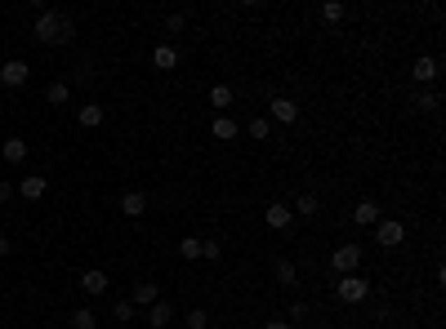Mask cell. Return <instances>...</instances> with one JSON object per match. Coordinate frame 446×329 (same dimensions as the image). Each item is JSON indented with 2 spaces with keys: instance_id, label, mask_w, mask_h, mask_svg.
<instances>
[{
  "instance_id": "obj_6",
  "label": "cell",
  "mask_w": 446,
  "mask_h": 329,
  "mask_svg": "<svg viewBox=\"0 0 446 329\" xmlns=\"http://www.w3.org/2000/svg\"><path fill=\"white\" fill-rule=\"evenodd\" d=\"M27 63H22V58H9L5 67H0V85H9V89H18V85H27Z\"/></svg>"
},
{
  "instance_id": "obj_3",
  "label": "cell",
  "mask_w": 446,
  "mask_h": 329,
  "mask_svg": "<svg viewBox=\"0 0 446 329\" xmlns=\"http://www.w3.org/2000/svg\"><path fill=\"white\" fill-rule=\"evenodd\" d=\"M375 240H379L384 249H397L406 240V227L397 223V218H379V223H375Z\"/></svg>"
},
{
  "instance_id": "obj_10",
  "label": "cell",
  "mask_w": 446,
  "mask_h": 329,
  "mask_svg": "<svg viewBox=\"0 0 446 329\" xmlns=\"http://www.w3.org/2000/svg\"><path fill=\"white\" fill-rule=\"evenodd\" d=\"M120 214H125V218H143V214H148V196H143V191H125V196H120Z\"/></svg>"
},
{
  "instance_id": "obj_8",
  "label": "cell",
  "mask_w": 446,
  "mask_h": 329,
  "mask_svg": "<svg viewBox=\"0 0 446 329\" xmlns=\"http://www.w3.org/2000/svg\"><path fill=\"white\" fill-rule=\"evenodd\" d=\"M379 218H384V210H379L375 200H357V210H353V223L357 227H375Z\"/></svg>"
},
{
  "instance_id": "obj_27",
  "label": "cell",
  "mask_w": 446,
  "mask_h": 329,
  "mask_svg": "<svg viewBox=\"0 0 446 329\" xmlns=\"http://www.w3.org/2000/svg\"><path fill=\"white\" fill-rule=\"evenodd\" d=\"M291 214H304V218H312V214H317V196H299Z\"/></svg>"
},
{
  "instance_id": "obj_9",
  "label": "cell",
  "mask_w": 446,
  "mask_h": 329,
  "mask_svg": "<svg viewBox=\"0 0 446 329\" xmlns=\"http://www.w3.org/2000/svg\"><path fill=\"white\" fill-rule=\"evenodd\" d=\"M45 191H50V178H41V174H32V178L18 182V196H22V200H41Z\"/></svg>"
},
{
  "instance_id": "obj_13",
  "label": "cell",
  "mask_w": 446,
  "mask_h": 329,
  "mask_svg": "<svg viewBox=\"0 0 446 329\" xmlns=\"http://www.w3.org/2000/svg\"><path fill=\"white\" fill-rule=\"evenodd\" d=\"M0 156H5L9 165H22V161H27V142H22V138H5V142H0Z\"/></svg>"
},
{
  "instance_id": "obj_19",
  "label": "cell",
  "mask_w": 446,
  "mask_h": 329,
  "mask_svg": "<svg viewBox=\"0 0 446 329\" xmlns=\"http://www.w3.org/2000/svg\"><path fill=\"white\" fill-rule=\"evenodd\" d=\"M272 276H277V285H295V276H299V272H295V263H291V258H277V263H272Z\"/></svg>"
},
{
  "instance_id": "obj_25",
  "label": "cell",
  "mask_w": 446,
  "mask_h": 329,
  "mask_svg": "<svg viewBox=\"0 0 446 329\" xmlns=\"http://www.w3.org/2000/svg\"><path fill=\"white\" fill-rule=\"evenodd\" d=\"M344 14H348V9L340 5V0H326V5H321V18H326V22H340Z\"/></svg>"
},
{
  "instance_id": "obj_11",
  "label": "cell",
  "mask_w": 446,
  "mask_h": 329,
  "mask_svg": "<svg viewBox=\"0 0 446 329\" xmlns=\"http://www.w3.org/2000/svg\"><path fill=\"white\" fill-rule=\"evenodd\" d=\"M170 321H174V307H170L165 298H156L152 307H148V325H152V329H165Z\"/></svg>"
},
{
  "instance_id": "obj_28",
  "label": "cell",
  "mask_w": 446,
  "mask_h": 329,
  "mask_svg": "<svg viewBox=\"0 0 446 329\" xmlns=\"http://www.w3.org/2000/svg\"><path fill=\"white\" fill-rule=\"evenodd\" d=\"M415 107H419V112H438V94H433V89L415 94Z\"/></svg>"
},
{
  "instance_id": "obj_23",
  "label": "cell",
  "mask_w": 446,
  "mask_h": 329,
  "mask_svg": "<svg viewBox=\"0 0 446 329\" xmlns=\"http://www.w3.org/2000/svg\"><path fill=\"white\" fill-rule=\"evenodd\" d=\"M179 254H183L188 263H197L201 258V236H183V240H179Z\"/></svg>"
},
{
  "instance_id": "obj_4",
  "label": "cell",
  "mask_w": 446,
  "mask_h": 329,
  "mask_svg": "<svg viewBox=\"0 0 446 329\" xmlns=\"http://www.w3.org/2000/svg\"><path fill=\"white\" fill-rule=\"evenodd\" d=\"M357 263H361V245H340L330 254V267L340 276H348V272H357Z\"/></svg>"
},
{
  "instance_id": "obj_15",
  "label": "cell",
  "mask_w": 446,
  "mask_h": 329,
  "mask_svg": "<svg viewBox=\"0 0 446 329\" xmlns=\"http://www.w3.org/2000/svg\"><path fill=\"white\" fill-rule=\"evenodd\" d=\"M81 289H85L90 298L107 294V272H85V276H81Z\"/></svg>"
},
{
  "instance_id": "obj_22",
  "label": "cell",
  "mask_w": 446,
  "mask_h": 329,
  "mask_svg": "<svg viewBox=\"0 0 446 329\" xmlns=\"http://www.w3.org/2000/svg\"><path fill=\"white\" fill-rule=\"evenodd\" d=\"M71 329H99V316H94L90 307H76L71 312Z\"/></svg>"
},
{
  "instance_id": "obj_2",
  "label": "cell",
  "mask_w": 446,
  "mask_h": 329,
  "mask_svg": "<svg viewBox=\"0 0 446 329\" xmlns=\"http://www.w3.org/2000/svg\"><path fill=\"white\" fill-rule=\"evenodd\" d=\"M366 294H370V280H366V276H357V272H348V276H340V280H335V298H340V302H348V307L366 302Z\"/></svg>"
},
{
  "instance_id": "obj_35",
  "label": "cell",
  "mask_w": 446,
  "mask_h": 329,
  "mask_svg": "<svg viewBox=\"0 0 446 329\" xmlns=\"http://www.w3.org/2000/svg\"><path fill=\"white\" fill-rule=\"evenodd\" d=\"M317 329H330V325H317Z\"/></svg>"
},
{
  "instance_id": "obj_7",
  "label": "cell",
  "mask_w": 446,
  "mask_h": 329,
  "mask_svg": "<svg viewBox=\"0 0 446 329\" xmlns=\"http://www.w3.org/2000/svg\"><path fill=\"white\" fill-rule=\"evenodd\" d=\"M263 223H268L272 231H286V227H291V223H295V214H291V205H281V200H272V205H268V210H263Z\"/></svg>"
},
{
  "instance_id": "obj_5",
  "label": "cell",
  "mask_w": 446,
  "mask_h": 329,
  "mask_svg": "<svg viewBox=\"0 0 446 329\" xmlns=\"http://www.w3.org/2000/svg\"><path fill=\"white\" fill-rule=\"evenodd\" d=\"M268 116L277 120V125H295V120H299V103L295 98H272L268 103Z\"/></svg>"
},
{
  "instance_id": "obj_18",
  "label": "cell",
  "mask_w": 446,
  "mask_h": 329,
  "mask_svg": "<svg viewBox=\"0 0 446 329\" xmlns=\"http://www.w3.org/2000/svg\"><path fill=\"white\" fill-rule=\"evenodd\" d=\"M103 107L99 103H85V107H81V112H76V120H81V125H85V129H94V125H103Z\"/></svg>"
},
{
  "instance_id": "obj_30",
  "label": "cell",
  "mask_w": 446,
  "mask_h": 329,
  "mask_svg": "<svg viewBox=\"0 0 446 329\" xmlns=\"http://www.w3.org/2000/svg\"><path fill=\"white\" fill-rule=\"evenodd\" d=\"M188 27V14H170L165 18V31H183Z\"/></svg>"
},
{
  "instance_id": "obj_29",
  "label": "cell",
  "mask_w": 446,
  "mask_h": 329,
  "mask_svg": "<svg viewBox=\"0 0 446 329\" xmlns=\"http://www.w3.org/2000/svg\"><path fill=\"white\" fill-rule=\"evenodd\" d=\"M112 316H116V321H134V302H130V298H120L116 307H112Z\"/></svg>"
},
{
  "instance_id": "obj_14",
  "label": "cell",
  "mask_w": 446,
  "mask_h": 329,
  "mask_svg": "<svg viewBox=\"0 0 446 329\" xmlns=\"http://www.w3.org/2000/svg\"><path fill=\"white\" fill-rule=\"evenodd\" d=\"M152 63L161 67V71H174V67H179V50H174V45H156V50H152Z\"/></svg>"
},
{
  "instance_id": "obj_21",
  "label": "cell",
  "mask_w": 446,
  "mask_h": 329,
  "mask_svg": "<svg viewBox=\"0 0 446 329\" xmlns=\"http://www.w3.org/2000/svg\"><path fill=\"white\" fill-rule=\"evenodd\" d=\"M232 98H237L232 85H214V89H210V107H219V112H223V107H232Z\"/></svg>"
},
{
  "instance_id": "obj_33",
  "label": "cell",
  "mask_w": 446,
  "mask_h": 329,
  "mask_svg": "<svg viewBox=\"0 0 446 329\" xmlns=\"http://www.w3.org/2000/svg\"><path fill=\"white\" fill-rule=\"evenodd\" d=\"M5 254H14V245H9V236H0V258H5Z\"/></svg>"
},
{
  "instance_id": "obj_20",
  "label": "cell",
  "mask_w": 446,
  "mask_h": 329,
  "mask_svg": "<svg viewBox=\"0 0 446 329\" xmlns=\"http://www.w3.org/2000/svg\"><path fill=\"white\" fill-rule=\"evenodd\" d=\"M156 298H161V289H156V285H134V298H130V302H134V307H152Z\"/></svg>"
},
{
  "instance_id": "obj_34",
  "label": "cell",
  "mask_w": 446,
  "mask_h": 329,
  "mask_svg": "<svg viewBox=\"0 0 446 329\" xmlns=\"http://www.w3.org/2000/svg\"><path fill=\"white\" fill-rule=\"evenodd\" d=\"M263 329H291V321H268Z\"/></svg>"
},
{
  "instance_id": "obj_1",
  "label": "cell",
  "mask_w": 446,
  "mask_h": 329,
  "mask_svg": "<svg viewBox=\"0 0 446 329\" xmlns=\"http://www.w3.org/2000/svg\"><path fill=\"white\" fill-rule=\"evenodd\" d=\"M32 36H36V41H45V45H67V41H71V18L54 14V9H45V14L36 18Z\"/></svg>"
},
{
  "instance_id": "obj_32",
  "label": "cell",
  "mask_w": 446,
  "mask_h": 329,
  "mask_svg": "<svg viewBox=\"0 0 446 329\" xmlns=\"http://www.w3.org/2000/svg\"><path fill=\"white\" fill-rule=\"evenodd\" d=\"M9 196H14V187H9V182H0V205H5Z\"/></svg>"
},
{
  "instance_id": "obj_17",
  "label": "cell",
  "mask_w": 446,
  "mask_h": 329,
  "mask_svg": "<svg viewBox=\"0 0 446 329\" xmlns=\"http://www.w3.org/2000/svg\"><path fill=\"white\" fill-rule=\"evenodd\" d=\"M246 133H250L255 142H268V138H272V120H268V116H255V120L246 125Z\"/></svg>"
},
{
  "instance_id": "obj_24",
  "label": "cell",
  "mask_w": 446,
  "mask_h": 329,
  "mask_svg": "<svg viewBox=\"0 0 446 329\" xmlns=\"http://www.w3.org/2000/svg\"><path fill=\"white\" fill-rule=\"evenodd\" d=\"M45 98H50V103H67V98H71V85H67V80H54L50 89H45Z\"/></svg>"
},
{
  "instance_id": "obj_12",
  "label": "cell",
  "mask_w": 446,
  "mask_h": 329,
  "mask_svg": "<svg viewBox=\"0 0 446 329\" xmlns=\"http://www.w3.org/2000/svg\"><path fill=\"white\" fill-rule=\"evenodd\" d=\"M210 133H214V138H219V142H232L237 133H241V125H237L232 116H214V125H210Z\"/></svg>"
},
{
  "instance_id": "obj_31",
  "label": "cell",
  "mask_w": 446,
  "mask_h": 329,
  "mask_svg": "<svg viewBox=\"0 0 446 329\" xmlns=\"http://www.w3.org/2000/svg\"><path fill=\"white\" fill-rule=\"evenodd\" d=\"M219 254H223L219 240H201V258H219Z\"/></svg>"
},
{
  "instance_id": "obj_26",
  "label": "cell",
  "mask_w": 446,
  "mask_h": 329,
  "mask_svg": "<svg viewBox=\"0 0 446 329\" xmlns=\"http://www.w3.org/2000/svg\"><path fill=\"white\" fill-rule=\"evenodd\" d=\"M183 325H188V329H210V316L197 307V312H188V316H183Z\"/></svg>"
},
{
  "instance_id": "obj_16",
  "label": "cell",
  "mask_w": 446,
  "mask_h": 329,
  "mask_svg": "<svg viewBox=\"0 0 446 329\" xmlns=\"http://www.w3.org/2000/svg\"><path fill=\"white\" fill-rule=\"evenodd\" d=\"M415 80H419V85L438 80V58H433V54H424V58H415Z\"/></svg>"
}]
</instances>
